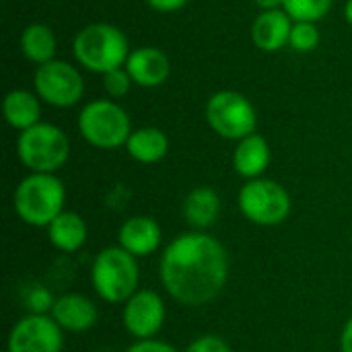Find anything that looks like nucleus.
Wrapping results in <instances>:
<instances>
[{"mask_svg": "<svg viewBox=\"0 0 352 352\" xmlns=\"http://www.w3.org/2000/svg\"><path fill=\"white\" fill-rule=\"evenodd\" d=\"M159 278L177 303L186 307L208 305L229 278L227 250L206 233H184L165 248Z\"/></svg>", "mask_w": 352, "mask_h": 352, "instance_id": "nucleus-1", "label": "nucleus"}, {"mask_svg": "<svg viewBox=\"0 0 352 352\" xmlns=\"http://www.w3.org/2000/svg\"><path fill=\"white\" fill-rule=\"evenodd\" d=\"M72 52L82 68L97 74H107L124 68L132 50L128 45V37L116 25L91 23L76 33Z\"/></svg>", "mask_w": 352, "mask_h": 352, "instance_id": "nucleus-2", "label": "nucleus"}, {"mask_svg": "<svg viewBox=\"0 0 352 352\" xmlns=\"http://www.w3.org/2000/svg\"><path fill=\"white\" fill-rule=\"evenodd\" d=\"M66 188L54 173H31L14 190L12 204L19 219L31 227H50L64 212Z\"/></svg>", "mask_w": 352, "mask_h": 352, "instance_id": "nucleus-3", "label": "nucleus"}, {"mask_svg": "<svg viewBox=\"0 0 352 352\" xmlns=\"http://www.w3.org/2000/svg\"><path fill=\"white\" fill-rule=\"evenodd\" d=\"M138 262L124 248H105L93 260L91 283L107 303H126L138 289Z\"/></svg>", "mask_w": 352, "mask_h": 352, "instance_id": "nucleus-4", "label": "nucleus"}, {"mask_svg": "<svg viewBox=\"0 0 352 352\" xmlns=\"http://www.w3.org/2000/svg\"><path fill=\"white\" fill-rule=\"evenodd\" d=\"M78 132L91 146L111 151L126 146L132 134V124L122 105L111 99H97L80 109Z\"/></svg>", "mask_w": 352, "mask_h": 352, "instance_id": "nucleus-5", "label": "nucleus"}, {"mask_svg": "<svg viewBox=\"0 0 352 352\" xmlns=\"http://www.w3.org/2000/svg\"><path fill=\"white\" fill-rule=\"evenodd\" d=\"M16 155L33 173H54L68 161L70 140L58 126L39 122L19 134Z\"/></svg>", "mask_w": 352, "mask_h": 352, "instance_id": "nucleus-6", "label": "nucleus"}, {"mask_svg": "<svg viewBox=\"0 0 352 352\" xmlns=\"http://www.w3.org/2000/svg\"><path fill=\"white\" fill-rule=\"evenodd\" d=\"M237 204L241 214L260 227L280 225L291 214L289 192L278 182L266 177L248 179V184L239 190Z\"/></svg>", "mask_w": 352, "mask_h": 352, "instance_id": "nucleus-7", "label": "nucleus"}, {"mask_svg": "<svg viewBox=\"0 0 352 352\" xmlns=\"http://www.w3.org/2000/svg\"><path fill=\"white\" fill-rule=\"evenodd\" d=\"M208 126L227 140H241L256 132L258 116L252 101L239 91H219L206 103Z\"/></svg>", "mask_w": 352, "mask_h": 352, "instance_id": "nucleus-8", "label": "nucleus"}, {"mask_svg": "<svg viewBox=\"0 0 352 352\" xmlns=\"http://www.w3.org/2000/svg\"><path fill=\"white\" fill-rule=\"evenodd\" d=\"M35 95L54 107H72L82 99V74L64 60H52L35 70Z\"/></svg>", "mask_w": 352, "mask_h": 352, "instance_id": "nucleus-9", "label": "nucleus"}, {"mask_svg": "<svg viewBox=\"0 0 352 352\" xmlns=\"http://www.w3.org/2000/svg\"><path fill=\"white\" fill-rule=\"evenodd\" d=\"M64 336L54 318L29 314L14 324L8 336L6 352H62Z\"/></svg>", "mask_w": 352, "mask_h": 352, "instance_id": "nucleus-10", "label": "nucleus"}, {"mask_svg": "<svg viewBox=\"0 0 352 352\" xmlns=\"http://www.w3.org/2000/svg\"><path fill=\"white\" fill-rule=\"evenodd\" d=\"M165 303L155 291H136L126 303L122 322L136 340H151L165 324Z\"/></svg>", "mask_w": 352, "mask_h": 352, "instance_id": "nucleus-11", "label": "nucleus"}, {"mask_svg": "<svg viewBox=\"0 0 352 352\" xmlns=\"http://www.w3.org/2000/svg\"><path fill=\"white\" fill-rule=\"evenodd\" d=\"M124 68L132 76L134 85L146 87V89L161 87L169 78V72H171L167 54L155 45H144V47L132 50Z\"/></svg>", "mask_w": 352, "mask_h": 352, "instance_id": "nucleus-12", "label": "nucleus"}, {"mask_svg": "<svg viewBox=\"0 0 352 352\" xmlns=\"http://www.w3.org/2000/svg\"><path fill=\"white\" fill-rule=\"evenodd\" d=\"M293 19L280 8V10H262L258 19L252 25V39L258 50L262 52H278L280 47L289 45Z\"/></svg>", "mask_w": 352, "mask_h": 352, "instance_id": "nucleus-13", "label": "nucleus"}, {"mask_svg": "<svg viewBox=\"0 0 352 352\" xmlns=\"http://www.w3.org/2000/svg\"><path fill=\"white\" fill-rule=\"evenodd\" d=\"M120 248H124L134 258L151 256L161 245V227L151 217H132L120 227Z\"/></svg>", "mask_w": 352, "mask_h": 352, "instance_id": "nucleus-14", "label": "nucleus"}, {"mask_svg": "<svg viewBox=\"0 0 352 352\" xmlns=\"http://www.w3.org/2000/svg\"><path fill=\"white\" fill-rule=\"evenodd\" d=\"M52 318L66 332H87L97 322V307L85 295H62L52 307Z\"/></svg>", "mask_w": 352, "mask_h": 352, "instance_id": "nucleus-15", "label": "nucleus"}, {"mask_svg": "<svg viewBox=\"0 0 352 352\" xmlns=\"http://www.w3.org/2000/svg\"><path fill=\"white\" fill-rule=\"evenodd\" d=\"M270 165V146L262 134L241 138L233 153V167L245 179H258Z\"/></svg>", "mask_w": 352, "mask_h": 352, "instance_id": "nucleus-16", "label": "nucleus"}, {"mask_svg": "<svg viewBox=\"0 0 352 352\" xmlns=\"http://www.w3.org/2000/svg\"><path fill=\"white\" fill-rule=\"evenodd\" d=\"M2 113L10 128L21 130V132L29 130L35 124H39V118H41L39 99L27 89H14L6 93L2 101Z\"/></svg>", "mask_w": 352, "mask_h": 352, "instance_id": "nucleus-17", "label": "nucleus"}, {"mask_svg": "<svg viewBox=\"0 0 352 352\" xmlns=\"http://www.w3.org/2000/svg\"><path fill=\"white\" fill-rule=\"evenodd\" d=\"M221 214V198L212 188H194L184 200V219L196 231L208 229Z\"/></svg>", "mask_w": 352, "mask_h": 352, "instance_id": "nucleus-18", "label": "nucleus"}, {"mask_svg": "<svg viewBox=\"0 0 352 352\" xmlns=\"http://www.w3.org/2000/svg\"><path fill=\"white\" fill-rule=\"evenodd\" d=\"M126 151L134 161L153 165V163H159L167 155L169 138L159 128H138V130H132L126 142Z\"/></svg>", "mask_w": 352, "mask_h": 352, "instance_id": "nucleus-19", "label": "nucleus"}, {"mask_svg": "<svg viewBox=\"0 0 352 352\" xmlns=\"http://www.w3.org/2000/svg\"><path fill=\"white\" fill-rule=\"evenodd\" d=\"M47 237L52 241V245L60 252H76L85 245L87 241V225L82 221L80 214L76 212H60L52 225L47 227Z\"/></svg>", "mask_w": 352, "mask_h": 352, "instance_id": "nucleus-20", "label": "nucleus"}, {"mask_svg": "<svg viewBox=\"0 0 352 352\" xmlns=\"http://www.w3.org/2000/svg\"><path fill=\"white\" fill-rule=\"evenodd\" d=\"M21 52L29 62L37 66L56 60V35L52 27L43 23L27 25L21 33Z\"/></svg>", "mask_w": 352, "mask_h": 352, "instance_id": "nucleus-21", "label": "nucleus"}, {"mask_svg": "<svg viewBox=\"0 0 352 352\" xmlns=\"http://www.w3.org/2000/svg\"><path fill=\"white\" fill-rule=\"evenodd\" d=\"M334 0H285L283 10L295 21V23H318L322 21Z\"/></svg>", "mask_w": 352, "mask_h": 352, "instance_id": "nucleus-22", "label": "nucleus"}, {"mask_svg": "<svg viewBox=\"0 0 352 352\" xmlns=\"http://www.w3.org/2000/svg\"><path fill=\"white\" fill-rule=\"evenodd\" d=\"M289 45L301 54L314 52L320 45V31L316 23H293Z\"/></svg>", "mask_w": 352, "mask_h": 352, "instance_id": "nucleus-23", "label": "nucleus"}, {"mask_svg": "<svg viewBox=\"0 0 352 352\" xmlns=\"http://www.w3.org/2000/svg\"><path fill=\"white\" fill-rule=\"evenodd\" d=\"M134 85L132 76L128 74L126 68H118V70H111L107 74H103V87H105V93L111 97V99H122L130 93V87Z\"/></svg>", "mask_w": 352, "mask_h": 352, "instance_id": "nucleus-24", "label": "nucleus"}, {"mask_svg": "<svg viewBox=\"0 0 352 352\" xmlns=\"http://www.w3.org/2000/svg\"><path fill=\"white\" fill-rule=\"evenodd\" d=\"M184 352H231V349L221 336L206 334V336L196 338Z\"/></svg>", "mask_w": 352, "mask_h": 352, "instance_id": "nucleus-25", "label": "nucleus"}, {"mask_svg": "<svg viewBox=\"0 0 352 352\" xmlns=\"http://www.w3.org/2000/svg\"><path fill=\"white\" fill-rule=\"evenodd\" d=\"M54 303L56 301L52 299V295L45 289H35L31 293V297H29V309H31V314H43L45 309L52 311Z\"/></svg>", "mask_w": 352, "mask_h": 352, "instance_id": "nucleus-26", "label": "nucleus"}, {"mask_svg": "<svg viewBox=\"0 0 352 352\" xmlns=\"http://www.w3.org/2000/svg\"><path fill=\"white\" fill-rule=\"evenodd\" d=\"M126 352H177V349H173L171 344H167L163 340L151 338V340H138V342H134Z\"/></svg>", "mask_w": 352, "mask_h": 352, "instance_id": "nucleus-27", "label": "nucleus"}, {"mask_svg": "<svg viewBox=\"0 0 352 352\" xmlns=\"http://www.w3.org/2000/svg\"><path fill=\"white\" fill-rule=\"evenodd\" d=\"M151 8L159 10V12H175L179 8H184L190 0H146Z\"/></svg>", "mask_w": 352, "mask_h": 352, "instance_id": "nucleus-28", "label": "nucleus"}, {"mask_svg": "<svg viewBox=\"0 0 352 352\" xmlns=\"http://www.w3.org/2000/svg\"><path fill=\"white\" fill-rule=\"evenodd\" d=\"M340 351L352 352V318L346 322V326H344V330H342V336H340Z\"/></svg>", "mask_w": 352, "mask_h": 352, "instance_id": "nucleus-29", "label": "nucleus"}, {"mask_svg": "<svg viewBox=\"0 0 352 352\" xmlns=\"http://www.w3.org/2000/svg\"><path fill=\"white\" fill-rule=\"evenodd\" d=\"M262 10H280L285 6V0H254Z\"/></svg>", "mask_w": 352, "mask_h": 352, "instance_id": "nucleus-30", "label": "nucleus"}, {"mask_svg": "<svg viewBox=\"0 0 352 352\" xmlns=\"http://www.w3.org/2000/svg\"><path fill=\"white\" fill-rule=\"evenodd\" d=\"M344 16H346L349 25L352 27V0H346V6H344Z\"/></svg>", "mask_w": 352, "mask_h": 352, "instance_id": "nucleus-31", "label": "nucleus"}]
</instances>
